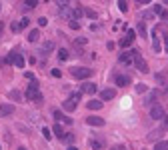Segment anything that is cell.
<instances>
[{
    "label": "cell",
    "mask_w": 168,
    "mask_h": 150,
    "mask_svg": "<svg viewBox=\"0 0 168 150\" xmlns=\"http://www.w3.org/2000/svg\"><path fill=\"white\" fill-rule=\"evenodd\" d=\"M26 98H28L30 102H36V104L42 102V92H40V88H38L36 82H32V84L28 86V90H26Z\"/></svg>",
    "instance_id": "cell-1"
},
{
    "label": "cell",
    "mask_w": 168,
    "mask_h": 150,
    "mask_svg": "<svg viewBox=\"0 0 168 150\" xmlns=\"http://www.w3.org/2000/svg\"><path fill=\"white\" fill-rule=\"evenodd\" d=\"M70 74H72L74 78H78V80H86V78H90V76L94 74V70L84 68V66H74V68H70Z\"/></svg>",
    "instance_id": "cell-2"
},
{
    "label": "cell",
    "mask_w": 168,
    "mask_h": 150,
    "mask_svg": "<svg viewBox=\"0 0 168 150\" xmlns=\"http://www.w3.org/2000/svg\"><path fill=\"white\" fill-rule=\"evenodd\" d=\"M164 116H166V110H164L160 104H152V108H150V118H154V120H164Z\"/></svg>",
    "instance_id": "cell-3"
},
{
    "label": "cell",
    "mask_w": 168,
    "mask_h": 150,
    "mask_svg": "<svg viewBox=\"0 0 168 150\" xmlns=\"http://www.w3.org/2000/svg\"><path fill=\"white\" fill-rule=\"evenodd\" d=\"M134 64H136V68H138V72H142V74L148 72V64L144 62V58H142V54L138 50H136V54H134Z\"/></svg>",
    "instance_id": "cell-4"
},
{
    "label": "cell",
    "mask_w": 168,
    "mask_h": 150,
    "mask_svg": "<svg viewBox=\"0 0 168 150\" xmlns=\"http://www.w3.org/2000/svg\"><path fill=\"white\" fill-rule=\"evenodd\" d=\"M8 58H10V62L16 68H24V58H22V54H18L16 50H12L10 54H8Z\"/></svg>",
    "instance_id": "cell-5"
},
{
    "label": "cell",
    "mask_w": 168,
    "mask_h": 150,
    "mask_svg": "<svg viewBox=\"0 0 168 150\" xmlns=\"http://www.w3.org/2000/svg\"><path fill=\"white\" fill-rule=\"evenodd\" d=\"M60 16H64L68 20H74V18H76V10H72L66 4H60Z\"/></svg>",
    "instance_id": "cell-6"
},
{
    "label": "cell",
    "mask_w": 168,
    "mask_h": 150,
    "mask_svg": "<svg viewBox=\"0 0 168 150\" xmlns=\"http://www.w3.org/2000/svg\"><path fill=\"white\" fill-rule=\"evenodd\" d=\"M76 102H78V100H76L74 96H70V98H66V100L62 102V108H64L66 112H74V110H76V106H78Z\"/></svg>",
    "instance_id": "cell-7"
},
{
    "label": "cell",
    "mask_w": 168,
    "mask_h": 150,
    "mask_svg": "<svg viewBox=\"0 0 168 150\" xmlns=\"http://www.w3.org/2000/svg\"><path fill=\"white\" fill-rule=\"evenodd\" d=\"M134 54H136V50H128V52H122L120 54V62L122 64H134Z\"/></svg>",
    "instance_id": "cell-8"
},
{
    "label": "cell",
    "mask_w": 168,
    "mask_h": 150,
    "mask_svg": "<svg viewBox=\"0 0 168 150\" xmlns=\"http://www.w3.org/2000/svg\"><path fill=\"white\" fill-rule=\"evenodd\" d=\"M134 36H136V32H134V30H130V28H128V32H126V36H124L122 40H120V46H122V48L130 46V44L134 42Z\"/></svg>",
    "instance_id": "cell-9"
},
{
    "label": "cell",
    "mask_w": 168,
    "mask_h": 150,
    "mask_svg": "<svg viewBox=\"0 0 168 150\" xmlns=\"http://www.w3.org/2000/svg\"><path fill=\"white\" fill-rule=\"evenodd\" d=\"M14 106L12 104H0V118H4V116H12L14 114Z\"/></svg>",
    "instance_id": "cell-10"
},
{
    "label": "cell",
    "mask_w": 168,
    "mask_h": 150,
    "mask_svg": "<svg viewBox=\"0 0 168 150\" xmlns=\"http://www.w3.org/2000/svg\"><path fill=\"white\" fill-rule=\"evenodd\" d=\"M52 50H54V42H52V40H46L44 44L40 46V50H38V54H44V56H48V54H50Z\"/></svg>",
    "instance_id": "cell-11"
},
{
    "label": "cell",
    "mask_w": 168,
    "mask_h": 150,
    "mask_svg": "<svg viewBox=\"0 0 168 150\" xmlns=\"http://www.w3.org/2000/svg\"><path fill=\"white\" fill-rule=\"evenodd\" d=\"M114 82H116V86H128L132 80H130V76H126V74H116Z\"/></svg>",
    "instance_id": "cell-12"
},
{
    "label": "cell",
    "mask_w": 168,
    "mask_h": 150,
    "mask_svg": "<svg viewBox=\"0 0 168 150\" xmlns=\"http://www.w3.org/2000/svg\"><path fill=\"white\" fill-rule=\"evenodd\" d=\"M86 124H90V126H104V118H98V116H88L86 118Z\"/></svg>",
    "instance_id": "cell-13"
},
{
    "label": "cell",
    "mask_w": 168,
    "mask_h": 150,
    "mask_svg": "<svg viewBox=\"0 0 168 150\" xmlns=\"http://www.w3.org/2000/svg\"><path fill=\"white\" fill-rule=\"evenodd\" d=\"M52 116H54V118L58 120V122H62V120H64L66 124H72V118L64 116V112H60V110H52Z\"/></svg>",
    "instance_id": "cell-14"
},
{
    "label": "cell",
    "mask_w": 168,
    "mask_h": 150,
    "mask_svg": "<svg viewBox=\"0 0 168 150\" xmlns=\"http://www.w3.org/2000/svg\"><path fill=\"white\" fill-rule=\"evenodd\" d=\"M80 90H82L84 94H94L96 92V84H94V82H84Z\"/></svg>",
    "instance_id": "cell-15"
},
{
    "label": "cell",
    "mask_w": 168,
    "mask_h": 150,
    "mask_svg": "<svg viewBox=\"0 0 168 150\" xmlns=\"http://www.w3.org/2000/svg\"><path fill=\"white\" fill-rule=\"evenodd\" d=\"M114 96H116V92H114L112 88H106V90H102V92H100V98H102V100H112Z\"/></svg>",
    "instance_id": "cell-16"
},
{
    "label": "cell",
    "mask_w": 168,
    "mask_h": 150,
    "mask_svg": "<svg viewBox=\"0 0 168 150\" xmlns=\"http://www.w3.org/2000/svg\"><path fill=\"white\" fill-rule=\"evenodd\" d=\"M38 6V0H24L22 2V12L30 10V8H36Z\"/></svg>",
    "instance_id": "cell-17"
},
{
    "label": "cell",
    "mask_w": 168,
    "mask_h": 150,
    "mask_svg": "<svg viewBox=\"0 0 168 150\" xmlns=\"http://www.w3.org/2000/svg\"><path fill=\"white\" fill-rule=\"evenodd\" d=\"M38 40H40V30H38V28L30 30V32H28V42H38Z\"/></svg>",
    "instance_id": "cell-18"
},
{
    "label": "cell",
    "mask_w": 168,
    "mask_h": 150,
    "mask_svg": "<svg viewBox=\"0 0 168 150\" xmlns=\"http://www.w3.org/2000/svg\"><path fill=\"white\" fill-rule=\"evenodd\" d=\"M156 96H158V92H148L144 96V104H146V106H152L154 100H156Z\"/></svg>",
    "instance_id": "cell-19"
},
{
    "label": "cell",
    "mask_w": 168,
    "mask_h": 150,
    "mask_svg": "<svg viewBox=\"0 0 168 150\" xmlns=\"http://www.w3.org/2000/svg\"><path fill=\"white\" fill-rule=\"evenodd\" d=\"M8 98H10L12 102H20V100H22V94L18 92V90H10V92H8Z\"/></svg>",
    "instance_id": "cell-20"
},
{
    "label": "cell",
    "mask_w": 168,
    "mask_h": 150,
    "mask_svg": "<svg viewBox=\"0 0 168 150\" xmlns=\"http://www.w3.org/2000/svg\"><path fill=\"white\" fill-rule=\"evenodd\" d=\"M136 30H138V34L142 36V38H146V36H148V28H146V24H144V22H138Z\"/></svg>",
    "instance_id": "cell-21"
},
{
    "label": "cell",
    "mask_w": 168,
    "mask_h": 150,
    "mask_svg": "<svg viewBox=\"0 0 168 150\" xmlns=\"http://www.w3.org/2000/svg\"><path fill=\"white\" fill-rule=\"evenodd\" d=\"M86 106H88L90 110H100V108H102V106H104V104H102L100 100H90V102L86 104Z\"/></svg>",
    "instance_id": "cell-22"
},
{
    "label": "cell",
    "mask_w": 168,
    "mask_h": 150,
    "mask_svg": "<svg viewBox=\"0 0 168 150\" xmlns=\"http://www.w3.org/2000/svg\"><path fill=\"white\" fill-rule=\"evenodd\" d=\"M52 132H54V134H56V136H58L60 140H64V128L60 126V124H56V126L52 128Z\"/></svg>",
    "instance_id": "cell-23"
},
{
    "label": "cell",
    "mask_w": 168,
    "mask_h": 150,
    "mask_svg": "<svg viewBox=\"0 0 168 150\" xmlns=\"http://www.w3.org/2000/svg\"><path fill=\"white\" fill-rule=\"evenodd\" d=\"M152 48H154L156 52H160V50H162V46H160V38H158V32H154V40H152Z\"/></svg>",
    "instance_id": "cell-24"
},
{
    "label": "cell",
    "mask_w": 168,
    "mask_h": 150,
    "mask_svg": "<svg viewBox=\"0 0 168 150\" xmlns=\"http://www.w3.org/2000/svg\"><path fill=\"white\" fill-rule=\"evenodd\" d=\"M68 56H70V52H68L66 48H60L58 50V60H68Z\"/></svg>",
    "instance_id": "cell-25"
},
{
    "label": "cell",
    "mask_w": 168,
    "mask_h": 150,
    "mask_svg": "<svg viewBox=\"0 0 168 150\" xmlns=\"http://www.w3.org/2000/svg\"><path fill=\"white\" fill-rule=\"evenodd\" d=\"M84 16H88L90 20H96V12L92 10V8H84Z\"/></svg>",
    "instance_id": "cell-26"
},
{
    "label": "cell",
    "mask_w": 168,
    "mask_h": 150,
    "mask_svg": "<svg viewBox=\"0 0 168 150\" xmlns=\"http://www.w3.org/2000/svg\"><path fill=\"white\" fill-rule=\"evenodd\" d=\"M156 80L160 82L162 86H168V82H166V74H160V72H158V74H156Z\"/></svg>",
    "instance_id": "cell-27"
},
{
    "label": "cell",
    "mask_w": 168,
    "mask_h": 150,
    "mask_svg": "<svg viewBox=\"0 0 168 150\" xmlns=\"http://www.w3.org/2000/svg\"><path fill=\"white\" fill-rule=\"evenodd\" d=\"M142 16H144V20H152V18L156 16V12H154V10H146Z\"/></svg>",
    "instance_id": "cell-28"
},
{
    "label": "cell",
    "mask_w": 168,
    "mask_h": 150,
    "mask_svg": "<svg viewBox=\"0 0 168 150\" xmlns=\"http://www.w3.org/2000/svg\"><path fill=\"white\" fill-rule=\"evenodd\" d=\"M68 26L72 28V30H80V24H78V20L74 18V20H68Z\"/></svg>",
    "instance_id": "cell-29"
},
{
    "label": "cell",
    "mask_w": 168,
    "mask_h": 150,
    "mask_svg": "<svg viewBox=\"0 0 168 150\" xmlns=\"http://www.w3.org/2000/svg\"><path fill=\"white\" fill-rule=\"evenodd\" d=\"M118 8H120V12H128V4H126V0H118Z\"/></svg>",
    "instance_id": "cell-30"
},
{
    "label": "cell",
    "mask_w": 168,
    "mask_h": 150,
    "mask_svg": "<svg viewBox=\"0 0 168 150\" xmlns=\"http://www.w3.org/2000/svg\"><path fill=\"white\" fill-rule=\"evenodd\" d=\"M156 150H168V142L166 140H160V142L156 144Z\"/></svg>",
    "instance_id": "cell-31"
},
{
    "label": "cell",
    "mask_w": 168,
    "mask_h": 150,
    "mask_svg": "<svg viewBox=\"0 0 168 150\" xmlns=\"http://www.w3.org/2000/svg\"><path fill=\"white\" fill-rule=\"evenodd\" d=\"M42 136H44L46 140H50L52 138V130H50V128H42Z\"/></svg>",
    "instance_id": "cell-32"
},
{
    "label": "cell",
    "mask_w": 168,
    "mask_h": 150,
    "mask_svg": "<svg viewBox=\"0 0 168 150\" xmlns=\"http://www.w3.org/2000/svg\"><path fill=\"white\" fill-rule=\"evenodd\" d=\"M86 42H88V40H86V38H82V36H80V38H74V44H76V46H84Z\"/></svg>",
    "instance_id": "cell-33"
},
{
    "label": "cell",
    "mask_w": 168,
    "mask_h": 150,
    "mask_svg": "<svg viewBox=\"0 0 168 150\" xmlns=\"http://www.w3.org/2000/svg\"><path fill=\"white\" fill-rule=\"evenodd\" d=\"M12 32H20V30H22V26H20V22H12Z\"/></svg>",
    "instance_id": "cell-34"
},
{
    "label": "cell",
    "mask_w": 168,
    "mask_h": 150,
    "mask_svg": "<svg viewBox=\"0 0 168 150\" xmlns=\"http://www.w3.org/2000/svg\"><path fill=\"white\" fill-rule=\"evenodd\" d=\"M136 92L138 94H146V86L144 84H136Z\"/></svg>",
    "instance_id": "cell-35"
},
{
    "label": "cell",
    "mask_w": 168,
    "mask_h": 150,
    "mask_svg": "<svg viewBox=\"0 0 168 150\" xmlns=\"http://www.w3.org/2000/svg\"><path fill=\"white\" fill-rule=\"evenodd\" d=\"M52 76H54V78H60V76H62V70L60 68H52Z\"/></svg>",
    "instance_id": "cell-36"
},
{
    "label": "cell",
    "mask_w": 168,
    "mask_h": 150,
    "mask_svg": "<svg viewBox=\"0 0 168 150\" xmlns=\"http://www.w3.org/2000/svg\"><path fill=\"white\" fill-rule=\"evenodd\" d=\"M90 144H92V148H94V150H100L102 148V142H96V140H92Z\"/></svg>",
    "instance_id": "cell-37"
},
{
    "label": "cell",
    "mask_w": 168,
    "mask_h": 150,
    "mask_svg": "<svg viewBox=\"0 0 168 150\" xmlns=\"http://www.w3.org/2000/svg\"><path fill=\"white\" fill-rule=\"evenodd\" d=\"M6 64H12L10 58H8V56H6V58H0V66H6Z\"/></svg>",
    "instance_id": "cell-38"
},
{
    "label": "cell",
    "mask_w": 168,
    "mask_h": 150,
    "mask_svg": "<svg viewBox=\"0 0 168 150\" xmlns=\"http://www.w3.org/2000/svg\"><path fill=\"white\" fill-rule=\"evenodd\" d=\"M28 24H30V20H28V18H22V20H20V26H22V30H24V28H28Z\"/></svg>",
    "instance_id": "cell-39"
},
{
    "label": "cell",
    "mask_w": 168,
    "mask_h": 150,
    "mask_svg": "<svg viewBox=\"0 0 168 150\" xmlns=\"http://www.w3.org/2000/svg\"><path fill=\"white\" fill-rule=\"evenodd\" d=\"M16 128H18V130H22L24 134H30V130H28L26 126H22V124H16Z\"/></svg>",
    "instance_id": "cell-40"
},
{
    "label": "cell",
    "mask_w": 168,
    "mask_h": 150,
    "mask_svg": "<svg viewBox=\"0 0 168 150\" xmlns=\"http://www.w3.org/2000/svg\"><path fill=\"white\" fill-rule=\"evenodd\" d=\"M64 140H66L68 144H72V142H74V134H66V136H64Z\"/></svg>",
    "instance_id": "cell-41"
},
{
    "label": "cell",
    "mask_w": 168,
    "mask_h": 150,
    "mask_svg": "<svg viewBox=\"0 0 168 150\" xmlns=\"http://www.w3.org/2000/svg\"><path fill=\"white\" fill-rule=\"evenodd\" d=\"M164 130H168V110H166V116H164V124H162Z\"/></svg>",
    "instance_id": "cell-42"
},
{
    "label": "cell",
    "mask_w": 168,
    "mask_h": 150,
    "mask_svg": "<svg viewBox=\"0 0 168 150\" xmlns=\"http://www.w3.org/2000/svg\"><path fill=\"white\" fill-rule=\"evenodd\" d=\"M46 24H48L46 18H38V26H46Z\"/></svg>",
    "instance_id": "cell-43"
},
{
    "label": "cell",
    "mask_w": 168,
    "mask_h": 150,
    "mask_svg": "<svg viewBox=\"0 0 168 150\" xmlns=\"http://www.w3.org/2000/svg\"><path fill=\"white\" fill-rule=\"evenodd\" d=\"M152 10L156 12V14H162V6H160V4H158V6H154V8H152Z\"/></svg>",
    "instance_id": "cell-44"
},
{
    "label": "cell",
    "mask_w": 168,
    "mask_h": 150,
    "mask_svg": "<svg viewBox=\"0 0 168 150\" xmlns=\"http://www.w3.org/2000/svg\"><path fill=\"white\" fill-rule=\"evenodd\" d=\"M164 50H166V52H168V34L164 36Z\"/></svg>",
    "instance_id": "cell-45"
},
{
    "label": "cell",
    "mask_w": 168,
    "mask_h": 150,
    "mask_svg": "<svg viewBox=\"0 0 168 150\" xmlns=\"http://www.w3.org/2000/svg\"><path fill=\"white\" fill-rule=\"evenodd\" d=\"M160 16H162V20H168V12H166V10H162V14H160Z\"/></svg>",
    "instance_id": "cell-46"
},
{
    "label": "cell",
    "mask_w": 168,
    "mask_h": 150,
    "mask_svg": "<svg viewBox=\"0 0 168 150\" xmlns=\"http://www.w3.org/2000/svg\"><path fill=\"white\" fill-rule=\"evenodd\" d=\"M112 150H126V148H124L122 144H118V146H112Z\"/></svg>",
    "instance_id": "cell-47"
},
{
    "label": "cell",
    "mask_w": 168,
    "mask_h": 150,
    "mask_svg": "<svg viewBox=\"0 0 168 150\" xmlns=\"http://www.w3.org/2000/svg\"><path fill=\"white\" fill-rule=\"evenodd\" d=\"M2 30H4V24L0 22V34H2Z\"/></svg>",
    "instance_id": "cell-48"
},
{
    "label": "cell",
    "mask_w": 168,
    "mask_h": 150,
    "mask_svg": "<svg viewBox=\"0 0 168 150\" xmlns=\"http://www.w3.org/2000/svg\"><path fill=\"white\" fill-rule=\"evenodd\" d=\"M56 2H58V4H64V2H66V0H56Z\"/></svg>",
    "instance_id": "cell-49"
},
{
    "label": "cell",
    "mask_w": 168,
    "mask_h": 150,
    "mask_svg": "<svg viewBox=\"0 0 168 150\" xmlns=\"http://www.w3.org/2000/svg\"><path fill=\"white\" fill-rule=\"evenodd\" d=\"M68 150H78V148H76V146H70V148H68Z\"/></svg>",
    "instance_id": "cell-50"
},
{
    "label": "cell",
    "mask_w": 168,
    "mask_h": 150,
    "mask_svg": "<svg viewBox=\"0 0 168 150\" xmlns=\"http://www.w3.org/2000/svg\"><path fill=\"white\" fill-rule=\"evenodd\" d=\"M18 150H28V148H24V146H18Z\"/></svg>",
    "instance_id": "cell-51"
},
{
    "label": "cell",
    "mask_w": 168,
    "mask_h": 150,
    "mask_svg": "<svg viewBox=\"0 0 168 150\" xmlns=\"http://www.w3.org/2000/svg\"><path fill=\"white\" fill-rule=\"evenodd\" d=\"M144 2H146V4H150V2H152V0H144Z\"/></svg>",
    "instance_id": "cell-52"
},
{
    "label": "cell",
    "mask_w": 168,
    "mask_h": 150,
    "mask_svg": "<svg viewBox=\"0 0 168 150\" xmlns=\"http://www.w3.org/2000/svg\"><path fill=\"white\" fill-rule=\"evenodd\" d=\"M162 2H164V4H168V0H162Z\"/></svg>",
    "instance_id": "cell-53"
},
{
    "label": "cell",
    "mask_w": 168,
    "mask_h": 150,
    "mask_svg": "<svg viewBox=\"0 0 168 150\" xmlns=\"http://www.w3.org/2000/svg\"><path fill=\"white\" fill-rule=\"evenodd\" d=\"M164 88H166V94H168V86H164Z\"/></svg>",
    "instance_id": "cell-54"
},
{
    "label": "cell",
    "mask_w": 168,
    "mask_h": 150,
    "mask_svg": "<svg viewBox=\"0 0 168 150\" xmlns=\"http://www.w3.org/2000/svg\"><path fill=\"white\" fill-rule=\"evenodd\" d=\"M0 8H2V6H0Z\"/></svg>",
    "instance_id": "cell-55"
}]
</instances>
